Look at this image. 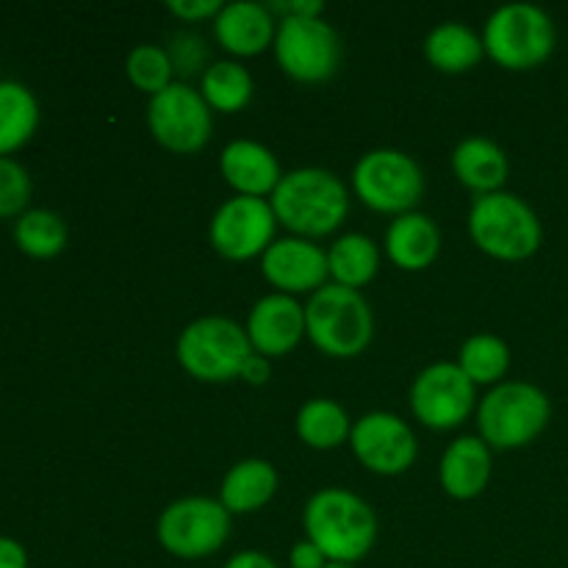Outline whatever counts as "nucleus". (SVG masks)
Returning a JSON list of instances; mask_svg holds the SVG:
<instances>
[{
	"mask_svg": "<svg viewBox=\"0 0 568 568\" xmlns=\"http://www.w3.org/2000/svg\"><path fill=\"white\" fill-rule=\"evenodd\" d=\"M303 530L308 541L325 552L331 564L358 566L377 544V514L349 488L331 486L311 494L303 508Z\"/></svg>",
	"mask_w": 568,
	"mask_h": 568,
	"instance_id": "obj_1",
	"label": "nucleus"
},
{
	"mask_svg": "<svg viewBox=\"0 0 568 568\" xmlns=\"http://www.w3.org/2000/svg\"><path fill=\"white\" fill-rule=\"evenodd\" d=\"M277 225L300 239H325L344 225L349 214V189L336 172L300 166L286 172L270 197Z\"/></svg>",
	"mask_w": 568,
	"mask_h": 568,
	"instance_id": "obj_2",
	"label": "nucleus"
},
{
	"mask_svg": "<svg viewBox=\"0 0 568 568\" xmlns=\"http://www.w3.org/2000/svg\"><path fill=\"white\" fill-rule=\"evenodd\" d=\"M305 336L327 358H358L375 338L372 305L355 288L327 283L305 303Z\"/></svg>",
	"mask_w": 568,
	"mask_h": 568,
	"instance_id": "obj_3",
	"label": "nucleus"
},
{
	"mask_svg": "<svg viewBox=\"0 0 568 568\" xmlns=\"http://www.w3.org/2000/svg\"><path fill=\"white\" fill-rule=\"evenodd\" d=\"M469 236L488 258L519 264L541 250L544 227L530 203L519 194L494 192L480 194L471 203Z\"/></svg>",
	"mask_w": 568,
	"mask_h": 568,
	"instance_id": "obj_4",
	"label": "nucleus"
},
{
	"mask_svg": "<svg viewBox=\"0 0 568 568\" xmlns=\"http://www.w3.org/2000/svg\"><path fill=\"white\" fill-rule=\"evenodd\" d=\"M483 48L497 67L530 72L547 64L558 44L555 22L541 6L505 3L483 26Z\"/></svg>",
	"mask_w": 568,
	"mask_h": 568,
	"instance_id": "obj_5",
	"label": "nucleus"
},
{
	"mask_svg": "<svg viewBox=\"0 0 568 568\" xmlns=\"http://www.w3.org/2000/svg\"><path fill=\"white\" fill-rule=\"evenodd\" d=\"M477 436L491 449L530 447L552 419L547 392L525 381H505L477 403Z\"/></svg>",
	"mask_w": 568,
	"mask_h": 568,
	"instance_id": "obj_6",
	"label": "nucleus"
},
{
	"mask_svg": "<svg viewBox=\"0 0 568 568\" xmlns=\"http://www.w3.org/2000/svg\"><path fill=\"white\" fill-rule=\"evenodd\" d=\"M253 355L247 331L227 316H200L189 322L175 342V358L200 383H231Z\"/></svg>",
	"mask_w": 568,
	"mask_h": 568,
	"instance_id": "obj_7",
	"label": "nucleus"
},
{
	"mask_svg": "<svg viewBox=\"0 0 568 568\" xmlns=\"http://www.w3.org/2000/svg\"><path fill=\"white\" fill-rule=\"evenodd\" d=\"M353 192L375 214L403 216L425 197V172L414 155L394 148H377L353 166Z\"/></svg>",
	"mask_w": 568,
	"mask_h": 568,
	"instance_id": "obj_8",
	"label": "nucleus"
},
{
	"mask_svg": "<svg viewBox=\"0 0 568 568\" xmlns=\"http://www.w3.org/2000/svg\"><path fill=\"white\" fill-rule=\"evenodd\" d=\"M233 530L231 514L214 497H181L161 510L155 538L181 560H205L220 552Z\"/></svg>",
	"mask_w": 568,
	"mask_h": 568,
	"instance_id": "obj_9",
	"label": "nucleus"
},
{
	"mask_svg": "<svg viewBox=\"0 0 568 568\" xmlns=\"http://www.w3.org/2000/svg\"><path fill=\"white\" fill-rule=\"evenodd\" d=\"M275 61L297 83L331 81L342 64V39L331 22L303 20V17H283L275 31Z\"/></svg>",
	"mask_w": 568,
	"mask_h": 568,
	"instance_id": "obj_10",
	"label": "nucleus"
},
{
	"mask_svg": "<svg viewBox=\"0 0 568 568\" xmlns=\"http://www.w3.org/2000/svg\"><path fill=\"white\" fill-rule=\"evenodd\" d=\"M410 410L422 427L436 433L458 430L477 410V386L455 361L425 366L410 386Z\"/></svg>",
	"mask_w": 568,
	"mask_h": 568,
	"instance_id": "obj_11",
	"label": "nucleus"
},
{
	"mask_svg": "<svg viewBox=\"0 0 568 568\" xmlns=\"http://www.w3.org/2000/svg\"><path fill=\"white\" fill-rule=\"evenodd\" d=\"M148 128L155 142L175 155H194L211 142L214 111L200 89L175 81L164 92L150 98Z\"/></svg>",
	"mask_w": 568,
	"mask_h": 568,
	"instance_id": "obj_12",
	"label": "nucleus"
},
{
	"mask_svg": "<svg viewBox=\"0 0 568 568\" xmlns=\"http://www.w3.org/2000/svg\"><path fill=\"white\" fill-rule=\"evenodd\" d=\"M277 233V216L270 200L233 194L211 216L209 244L225 261L261 258L272 247Z\"/></svg>",
	"mask_w": 568,
	"mask_h": 568,
	"instance_id": "obj_13",
	"label": "nucleus"
},
{
	"mask_svg": "<svg viewBox=\"0 0 568 568\" xmlns=\"http://www.w3.org/2000/svg\"><path fill=\"white\" fill-rule=\"evenodd\" d=\"M349 447L366 471L381 477L405 475L419 458L416 433L392 410H369L349 433Z\"/></svg>",
	"mask_w": 568,
	"mask_h": 568,
	"instance_id": "obj_14",
	"label": "nucleus"
},
{
	"mask_svg": "<svg viewBox=\"0 0 568 568\" xmlns=\"http://www.w3.org/2000/svg\"><path fill=\"white\" fill-rule=\"evenodd\" d=\"M261 275L277 294H288V297L308 294L311 297L331 281L327 250H322L311 239H275L272 247L261 255Z\"/></svg>",
	"mask_w": 568,
	"mask_h": 568,
	"instance_id": "obj_15",
	"label": "nucleus"
},
{
	"mask_svg": "<svg viewBox=\"0 0 568 568\" xmlns=\"http://www.w3.org/2000/svg\"><path fill=\"white\" fill-rule=\"evenodd\" d=\"M247 331L253 353L264 358H286L305 338V305L288 294H266L250 308Z\"/></svg>",
	"mask_w": 568,
	"mask_h": 568,
	"instance_id": "obj_16",
	"label": "nucleus"
},
{
	"mask_svg": "<svg viewBox=\"0 0 568 568\" xmlns=\"http://www.w3.org/2000/svg\"><path fill=\"white\" fill-rule=\"evenodd\" d=\"M220 172L227 186L242 197H272L283 170L277 155L255 139H233L220 153Z\"/></svg>",
	"mask_w": 568,
	"mask_h": 568,
	"instance_id": "obj_17",
	"label": "nucleus"
},
{
	"mask_svg": "<svg viewBox=\"0 0 568 568\" xmlns=\"http://www.w3.org/2000/svg\"><path fill=\"white\" fill-rule=\"evenodd\" d=\"M277 20L264 3L236 0L225 3L214 20V37L225 53L236 59H253L275 44Z\"/></svg>",
	"mask_w": 568,
	"mask_h": 568,
	"instance_id": "obj_18",
	"label": "nucleus"
},
{
	"mask_svg": "<svg viewBox=\"0 0 568 568\" xmlns=\"http://www.w3.org/2000/svg\"><path fill=\"white\" fill-rule=\"evenodd\" d=\"M438 480L447 497L458 503L477 499L491 483V447L480 436H460L444 449Z\"/></svg>",
	"mask_w": 568,
	"mask_h": 568,
	"instance_id": "obj_19",
	"label": "nucleus"
},
{
	"mask_svg": "<svg viewBox=\"0 0 568 568\" xmlns=\"http://www.w3.org/2000/svg\"><path fill=\"white\" fill-rule=\"evenodd\" d=\"M388 261L403 272H422L436 264L442 253V231L422 211L394 216L383 239Z\"/></svg>",
	"mask_w": 568,
	"mask_h": 568,
	"instance_id": "obj_20",
	"label": "nucleus"
},
{
	"mask_svg": "<svg viewBox=\"0 0 568 568\" xmlns=\"http://www.w3.org/2000/svg\"><path fill=\"white\" fill-rule=\"evenodd\" d=\"M281 477L264 458H244L225 471L220 486V503L231 516H250L264 510L277 494Z\"/></svg>",
	"mask_w": 568,
	"mask_h": 568,
	"instance_id": "obj_21",
	"label": "nucleus"
},
{
	"mask_svg": "<svg viewBox=\"0 0 568 568\" xmlns=\"http://www.w3.org/2000/svg\"><path fill=\"white\" fill-rule=\"evenodd\" d=\"M453 175L458 178L460 186L475 192L477 197L505 192V183H508L510 175L508 153L491 139L469 136L455 148Z\"/></svg>",
	"mask_w": 568,
	"mask_h": 568,
	"instance_id": "obj_22",
	"label": "nucleus"
},
{
	"mask_svg": "<svg viewBox=\"0 0 568 568\" xmlns=\"http://www.w3.org/2000/svg\"><path fill=\"white\" fill-rule=\"evenodd\" d=\"M483 55H486L483 37L464 22H442L425 39L427 64L444 75H464V72L475 70Z\"/></svg>",
	"mask_w": 568,
	"mask_h": 568,
	"instance_id": "obj_23",
	"label": "nucleus"
},
{
	"mask_svg": "<svg viewBox=\"0 0 568 568\" xmlns=\"http://www.w3.org/2000/svg\"><path fill=\"white\" fill-rule=\"evenodd\" d=\"M353 425L355 422L349 419L344 405H338L331 397L308 399L297 410V419H294V430H297L300 442L311 449H320V453H331V449L349 444Z\"/></svg>",
	"mask_w": 568,
	"mask_h": 568,
	"instance_id": "obj_24",
	"label": "nucleus"
},
{
	"mask_svg": "<svg viewBox=\"0 0 568 568\" xmlns=\"http://www.w3.org/2000/svg\"><path fill=\"white\" fill-rule=\"evenodd\" d=\"M331 283L361 292L381 272V250L366 233H344L327 250Z\"/></svg>",
	"mask_w": 568,
	"mask_h": 568,
	"instance_id": "obj_25",
	"label": "nucleus"
},
{
	"mask_svg": "<svg viewBox=\"0 0 568 568\" xmlns=\"http://www.w3.org/2000/svg\"><path fill=\"white\" fill-rule=\"evenodd\" d=\"M39 100L26 83L0 81V155L26 148L39 128Z\"/></svg>",
	"mask_w": 568,
	"mask_h": 568,
	"instance_id": "obj_26",
	"label": "nucleus"
},
{
	"mask_svg": "<svg viewBox=\"0 0 568 568\" xmlns=\"http://www.w3.org/2000/svg\"><path fill=\"white\" fill-rule=\"evenodd\" d=\"M255 92L253 75L242 61H214L200 78V94L209 103L211 111L220 114H239L250 105Z\"/></svg>",
	"mask_w": 568,
	"mask_h": 568,
	"instance_id": "obj_27",
	"label": "nucleus"
},
{
	"mask_svg": "<svg viewBox=\"0 0 568 568\" xmlns=\"http://www.w3.org/2000/svg\"><path fill=\"white\" fill-rule=\"evenodd\" d=\"M455 364L466 372L475 386H499L510 369V347L494 333H475L460 344Z\"/></svg>",
	"mask_w": 568,
	"mask_h": 568,
	"instance_id": "obj_28",
	"label": "nucleus"
},
{
	"mask_svg": "<svg viewBox=\"0 0 568 568\" xmlns=\"http://www.w3.org/2000/svg\"><path fill=\"white\" fill-rule=\"evenodd\" d=\"M67 239V222L50 209H28L14 222V244L31 258H55L64 253Z\"/></svg>",
	"mask_w": 568,
	"mask_h": 568,
	"instance_id": "obj_29",
	"label": "nucleus"
},
{
	"mask_svg": "<svg viewBox=\"0 0 568 568\" xmlns=\"http://www.w3.org/2000/svg\"><path fill=\"white\" fill-rule=\"evenodd\" d=\"M125 75L133 89L150 94V98L175 83L170 55H166V48H159V44H136L125 59Z\"/></svg>",
	"mask_w": 568,
	"mask_h": 568,
	"instance_id": "obj_30",
	"label": "nucleus"
},
{
	"mask_svg": "<svg viewBox=\"0 0 568 568\" xmlns=\"http://www.w3.org/2000/svg\"><path fill=\"white\" fill-rule=\"evenodd\" d=\"M166 55L172 61V70H175V81L181 78V83H186L189 78L200 75L209 70L214 61H211V48L200 33L192 31H178L175 37H170L166 42Z\"/></svg>",
	"mask_w": 568,
	"mask_h": 568,
	"instance_id": "obj_31",
	"label": "nucleus"
},
{
	"mask_svg": "<svg viewBox=\"0 0 568 568\" xmlns=\"http://www.w3.org/2000/svg\"><path fill=\"white\" fill-rule=\"evenodd\" d=\"M31 194L33 183L26 166L11 155H0V220L26 214Z\"/></svg>",
	"mask_w": 568,
	"mask_h": 568,
	"instance_id": "obj_32",
	"label": "nucleus"
},
{
	"mask_svg": "<svg viewBox=\"0 0 568 568\" xmlns=\"http://www.w3.org/2000/svg\"><path fill=\"white\" fill-rule=\"evenodd\" d=\"M222 6L225 3H220V0H170V3H166V11L183 22H214L216 14L222 11Z\"/></svg>",
	"mask_w": 568,
	"mask_h": 568,
	"instance_id": "obj_33",
	"label": "nucleus"
},
{
	"mask_svg": "<svg viewBox=\"0 0 568 568\" xmlns=\"http://www.w3.org/2000/svg\"><path fill=\"white\" fill-rule=\"evenodd\" d=\"M327 564L331 560L325 558V552L314 541H308V538L294 544L292 552H288V566L292 568H325Z\"/></svg>",
	"mask_w": 568,
	"mask_h": 568,
	"instance_id": "obj_34",
	"label": "nucleus"
},
{
	"mask_svg": "<svg viewBox=\"0 0 568 568\" xmlns=\"http://www.w3.org/2000/svg\"><path fill=\"white\" fill-rule=\"evenodd\" d=\"M270 377H272V361L264 358V355L253 353L247 361H244L239 381H244L247 386H264V383H270Z\"/></svg>",
	"mask_w": 568,
	"mask_h": 568,
	"instance_id": "obj_35",
	"label": "nucleus"
},
{
	"mask_svg": "<svg viewBox=\"0 0 568 568\" xmlns=\"http://www.w3.org/2000/svg\"><path fill=\"white\" fill-rule=\"evenodd\" d=\"M0 568H28V552L17 538L0 536Z\"/></svg>",
	"mask_w": 568,
	"mask_h": 568,
	"instance_id": "obj_36",
	"label": "nucleus"
},
{
	"mask_svg": "<svg viewBox=\"0 0 568 568\" xmlns=\"http://www.w3.org/2000/svg\"><path fill=\"white\" fill-rule=\"evenodd\" d=\"M222 568H281L270 555L258 552V549H244V552H236L231 560H227Z\"/></svg>",
	"mask_w": 568,
	"mask_h": 568,
	"instance_id": "obj_37",
	"label": "nucleus"
},
{
	"mask_svg": "<svg viewBox=\"0 0 568 568\" xmlns=\"http://www.w3.org/2000/svg\"><path fill=\"white\" fill-rule=\"evenodd\" d=\"M325 568H358L355 564H327Z\"/></svg>",
	"mask_w": 568,
	"mask_h": 568,
	"instance_id": "obj_38",
	"label": "nucleus"
}]
</instances>
